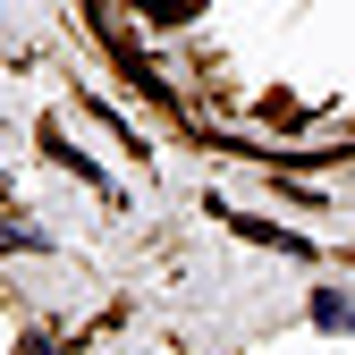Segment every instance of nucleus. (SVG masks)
Here are the masks:
<instances>
[{
	"instance_id": "1",
	"label": "nucleus",
	"mask_w": 355,
	"mask_h": 355,
	"mask_svg": "<svg viewBox=\"0 0 355 355\" xmlns=\"http://www.w3.org/2000/svg\"><path fill=\"white\" fill-rule=\"evenodd\" d=\"M313 313H322V330H355V304H347V296H322Z\"/></svg>"
}]
</instances>
